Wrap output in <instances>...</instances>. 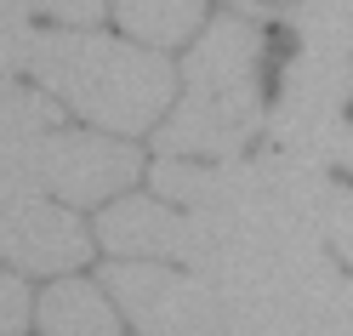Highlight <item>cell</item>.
Returning a JSON list of instances; mask_svg holds the SVG:
<instances>
[{
    "label": "cell",
    "instance_id": "obj_13",
    "mask_svg": "<svg viewBox=\"0 0 353 336\" xmlns=\"http://www.w3.org/2000/svg\"><path fill=\"white\" fill-rule=\"evenodd\" d=\"M336 166H347V171H353V126L342 131V148H336Z\"/></svg>",
    "mask_w": 353,
    "mask_h": 336
},
{
    "label": "cell",
    "instance_id": "obj_3",
    "mask_svg": "<svg viewBox=\"0 0 353 336\" xmlns=\"http://www.w3.org/2000/svg\"><path fill=\"white\" fill-rule=\"evenodd\" d=\"M137 148L108 131H69L52 97L0 80V177L29 183L63 206H103L137 183Z\"/></svg>",
    "mask_w": 353,
    "mask_h": 336
},
{
    "label": "cell",
    "instance_id": "obj_4",
    "mask_svg": "<svg viewBox=\"0 0 353 336\" xmlns=\"http://www.w3.org/2000/svg\"><path fill=\"white\" fill-rule=\"evenodd\" d=\"M154 194L188 211L296 222V228H319V234H330V206H336L330 166L291 148L234 154V160H160L154 166Z\"/></svg>",
    "mask_w": 353,
    "mask_h": 336
},
{
    "label": "cell",
    "instance_id": "obj_6",
    "mask_svg": "<svg viewBox=\"0 0 353 336\" xmlns=\"http://www.w3.org/2000/svg\"><path fill=\"white\" fill-rule=\"evenodd\" d=\"M108 297L137 336H239L223 290L176 262L114 257L108 262Z\"/></svg>",
    "mask_w": 353,
    "mask_h": 336
},
{
    "label": "cell",
    "instance_id": "obj_10",
    "mask_svg": "<svg viewBox=\"0 0 353 336\" xmlns=\"http://www.w3.org/2000/svg\"><path fill=\"white\" fill-rule=\"evenodd\" d=\"M40 6L34 0H0V80H17V69L34 63V40H40Z\"/></svg>",
    "mask_w": 353,
    "mask_h": 336
},
{
    "label": "cell",
    "instance_id": "obj_7",
    "mask_svg": "<svg viewBox=\"0 0 353 336\" xmlns=\"http://www.w3.org/2000/svg\"><path fill=\"white\" fill-rule=\"evenodd\" d=\"M85 251H92V234L80 228L74 206L0 177V262L23 274H69L85 262Z\"/></svg>",
    "mask_w": 353,
    "mask_h": 336
},
{
    "label": "cell",
    "instance_id": "obj_11",
    "mask_svg": "<svg viewBox=\"0 0 353 336\" xmlns=\"http://www.w3.org/2000/svg\"><path fill=\"white\" fill-rule=\"evenodd\" d=\"M40 17H46L52 29H97L108 0H34Z\"/></svg>",
    "mask_w": 353,
    "mask_h": 336
},
{
    "label": "cell",
    "instance_id": "obj_9",
    "mask_svg": "<svg viewBox=\"0 0 353 336\" xmlns=\"http://www.w3.org/2000/svg\"><path fill=\"white\" fill-rule=\"evenodd\" d=\"M114 17L131 40L143 46H183V40L200 29L205 17V0H114Z\"/></svg>",
    "mask_w": 353,
    "mask_h": 336
},
{
    "label": "cell",
    "instance_id": "obj_1",
    "mask_svg": "<svg viewBox=\"0 0 353 336\" xmlns=\"http://www.w3.org/2000/svg\"><path fill=\"white\" fill-rule=\"evenodd\" d=\"M262 12L239 6L194 40L176 108L160 120V160H234L262 126Z\"/></svg>",
    "mask_w": 353,
    "mask_h": 336
},
{
    "label": "cell",
    "instance_id": "obj_12",
    "mask_svg": "<svg viewBox=\"0 0 353 336\" xmlns=\"http://www.w3.org/2000/svg\"><path fill=\"white\" fill-rule=\"evenodd\" d=\"M29 325V285L17 274H0V336H17Z\"/></svg>",
    "mask_w": 353,
    "mask_h": 336
},
{
    "label": "cell",
    "instance_id": "obj_2",
    "mask_svg": "<svg viewBox=\"0 0 353 336\" xmlns=\"http://www.w3.org/2000/svg\"><path fill=\"white\" fill-rule=\"evenodd\" d=\"M29 69L63 108H74L108 137H137L176 103V69L165 52L97 29H40Z\"/></svg>",
    "mask_w": 353,
    "mask_h": 336
},
{
    "label": "cell",
    "instance_id": "obj_5",
    "mask_svg": "<svg viewBox=\"0 0 353 336\" xmlns=\"http://www.w3.org/2000/svg\"><path fill=\"white\" fill-rule=\"evenodd\" d=\"M285 23L296 34V57L285 63L268 137L274 148L336 166L347 131L342 108L353 97V0H296Z\"/></svg>",
    "mask_w": 353,
    "mask_h": 336
},
{
    "label": "cell",
    "instance_id": "obj_8",
    "mask_svg": "<svg viewBox=\"0 0 353 336\" xmlns=\"http://www.w3.org/2000/svg\"><path fill=\"white\" fill-rule=\"evenodd\" d=\"M125 313L85 279H57L46 297L34 302V325L40 336H120Z\"/></svg>",
    "mask_w": 353,
    "mask_h": 336
}]
</instances>
